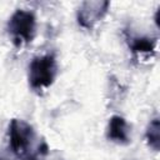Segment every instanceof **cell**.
Masks as SVG:
<instances>
[{
    "label": "cell",
    "instance_id": "cell-1",
    "mask_svg": "<svg viewBox=\"0 0 160 160\" xmlns=\"http://www.w3.org/2000/svg\"><path fill=\"white\" fill-rule=\"evenodd\" d=\"M56 76V60L52 55L34 58L29 65V82L35 90L49 88Z\"/></svg>",
    "mask_w": 160,
    "mask_h": 160
},
{
    "label": "cell",
    "instance_id": "cell-2",
    "mask_svg": "<svg viewBox=\"0 0 160 160\" xmlns=\"http://www.w3.org/2000/svg\"><path fill=\"white\" fill-rule=\"evenodd\" d=\"M35 16L26 10H16L8 22V30L16 46L22 42H30L35 35Z\"/></svg>",
    "mask_w": 160,
    "mask_h": 160
},
{
    "label": "cell",
    "instance_id": "cell-3",
    "mask_svg": "<svg viewBox=\"0 0 160 160\" xmlns=\"http://www.w3.org/2000/svg\"><path fill=\"white\" fill-rule=\"evenodd\" d=\"M34 139L32 128L24 120L12 119L9 125V142L14 154L22 156L28 152Z\"/></svg>",
    "mask_w": 160,
    "mask_h": 160
},
{
    "label": "cell",
    "instance_id": "cell-4",
    "mask_svg": "<svg viewBox=\"0 0 160 160\" xmlns=\"http://www.w3.org/2000/svg\"><path fill=\"white\" fill-rule=\"evenodd\" d=\"M108 1H85L78 10V21L85 29H91L101 20L109 9Z\"/></svg>",
    "mask_w": 160,
    "mask_h": 160
},
{
    "label": "cell",
    "instance_id": "cell-5",
    "mask_svg": "<svg viewBox=\"0 0 160 160\" xmlns=\"http://www.w3.org/2000/svg\"><path fill=\"white\" fill-rule=\"evenodd\" d=\"M108 139L118 144H128L130 141L129 126L124 118L114 115L108 126Z\"/></svg>",
    "mask_w": 160,
    "mask_h": 160
},
{
    "label": "cell",
    "instance_id": "cell-6",
    "mask_svg": "<svg viewBox=\"0 0 160 160\" xmlns=\"http://www.w3.org/2000/svg\"><path fill=\"white\" fill-rule=\"evenodd\" d=\"M156 40L149 38H134L130 41V49L134 52H151L155 50Z\"/></svg>",
    "mask_w": 160,
    "mask_h": 160
},
{
    "label": "cell",
    "instance_id": "cell-7",
    "mask_svg": "<svg viewBox=\"0 0 160 160\" xmlns=\"http://www.w3.org/2000/svg\"><path fill=\"white\" fill-rule=\"evenodd\" d=\"M146 140L149 142V145L154 149V150H159V144H160V125H159V120L154 119L146 130Z\"/></svg>",
    "mask_w": 160,
    "mask_h": 160
},
{
    "label": "cell",
    "instance_id": "cell-8",
    "mask_svg": "<svg viewBox=\"0 0 160 160\" xmlns=\"http://www.w3.org/2000/svg\"><path fill=\"white\" fill-rule=\"evenodd\" d=\"M24 160H38L35 156H29V158H26V159H24Z\"/></svg>",
    "mask_w": 160,
    "mask_h": 160
},
{
    "label": "cell",
    "instance_id": "cell-9",
    "mask_svg": "<svg viewBox=\"0 0 160 160\" xmlns=\"http://www.w3.org/2000/svg\"><path fill=\"white\" fill-rule=\"evenodd\" d=\"M0 160H4V159H2V158H1V156H0Z\"/></svg>",
    "mask_w": 160,
    "mask_h": 160
}]
</instances>
